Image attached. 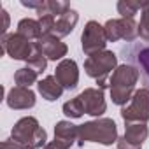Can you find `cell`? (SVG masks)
I'll use <instances>...</instances> for the list:
<instances>
[{"label": "cell", "instance_id": "cell-5", "mask_svg": "<svg viewBox=\"0 0 149 149\" xmlns=\"http://www.w3.org/2000/svg\"><path fill=\"white\" fill-rule=\"evenodd\" d=\"M121 118L125 125L149 121V88H140L135 91L130 104L121 107Z\"/></svg>", "mask_w": 149, "mask_h": 149}, {"label": "cell", "instance_id": "cell-19", "mask_svg": "<svg viewBox=\"0 0 149 149\" xmlns=\"http://www.w3.org/2000/svg\"><path fill=\"white\" fill-rule=\"evenodd\" d=\"M14 83L16 86H23V88H30L32 84L39 83V74L28 67H21L16 70L14 74Z\"/></svg>", "mask_w": 149, "mask_h": 149}, {"label": "cell", "instance_id": "cell-3", "mask_svg": "<svg viewBox=\"0 0 149 149\" xmlns=\"http://www.w3.org/2000/svg\"><path fill=\"white\" fill-rule=\"evenodd\" d=\"M118 68V54L105 49L100 53H95L91 56H88L84 60V70L86 74L97 81L100 90L109 88L111 83V76L114 74V70Z\"/></svg>", "mask_w": 149, "mask_h": 149}, {"label": "cell", "instance_id": "cell-28", "mask_svg": "<svg viewBox=\"0 0 149 149\" xmlns=\"http://www.w3.org/2000/svg\"><path fill=\"white\" fill-rule=\"evenodd\" d=\"M116 149H142V147H139V146H133V144H130V142H126L123 137H119L118 139V142H116Z\"/></svg>", "mask_w": 149, "mask_h": 149}, {"label": "cell", "instance_id": "cell-2", "mask_svg": "<svg viewBox=\"0 0 149 149\" xmlns=\"http://www.w3.org/2000/svg\"><path fill=\"white\" fill-rule=\"evenodd\" d=\"M118 126L111 118H97L77 126V146H84V142L112 146L118 142Z\"/></svg>", "mask_w": 149, "mask_h": 149}, {"label": "cell", "instance_id": "cell-9", "mask_svg": "<svg viewBox=\"0 0 149 149\" xmlns=\"http://www.w3.org/2000/svg\"><path fill=\"white\" fill-rule=\"evenodd\" d=\"M35 51L40 53L42 56H46L51 61H58V60L61 61V60H65V56L68 53V47L56 35H44L39 40H35Z\"/></svg>", "mask_w": 149, "mask_h": 149}, {"label": "cell", "instance_id": "cell-1", "mask_svg": "<svg viewBox=\"0 0 149 149\" xmlns=\"http://www.w3.org/2000/svg\"><path fill=\"white\" fill-rule=\"evenodd\" d=\"M139 77H140V72L137 67H133L130 63L118 65V68L111 76V83H109L112 104H116L119 107H125L126 104H130L132 97L137 91L135 84H137Z\"/></svg>", "mask_w": 149, "mask_h": 149}, {"label": "cell", "instance_id": "cell-27", "mask_svg": "<svg viewBox=\"0 0 149 149\" xmlns=\"http://www.w3.org/2000/svg\"><path fill=\"white\" fill-rule=\"evenodd\" d=\"M0 14H2V37L4 35H7V30H9V23H11V19H9V13L6 11V9H0Z\"/></svg>", "mask_w": 149, "mask_h": 149}, {"label": "cell", "instance_id": "cell-20", "mask_svg": "<svg viewBox=\"0 0 149 149\" xmlns=\"http://www.w3.org/2000/svg\"><path fill=\"white\" fill-rule=\"evenodd\" d=\"M132 58L139 65V72H142V76L146 81H149V46H140L132 53Z\"/></svg>", "mask_w": 149, "mask_h": 149}, {"label": "cell", "instance_id": "cell-21", "mask_svg": "<svg viewBox=\"0 0 149 149\" xmlns=\"http://www.w3.org/2000/svg\"><path fill=\"white\" fill-rule=\"evenodd\" d=\"M63 114L67 118H70V119H79V118H83L86 114L84 112V107H83V104L79 100V97L70 98V100H67L63 104Z\"/></svg>", "mask_w": 149, "mask_h": 149}, {"label": "cell", "instance_id": "cell-22", "mask_svg": "<svg viewBox=\"0 0 149 149\" xmlns=\"http://www.w3.org/2000/svg\"><path fill=\"white\" fill-rule=\"evenodd\" d=\"M139 37L146 42H149V0L142 2L140 11V21H139Z\"/></svg>", "mask_w": 149, "mask_h": 149}, {"label": "cell", "instance_id": "cell-6", "mask_svg": "<svg viewBox=\"0 0 149 149\" xmlns=\"http://www.w3.org/2000/svg\"><path fill=\"white\" fill-rule=\"evenodd\" d=\"M104 30H105L107 42H118V40L133 42L139 37V23L135 21V18L107 19L104 25Z\"/></svg>", "mask_w": 149, "mask_h": 149}, {"label": "cell", "instance_id": "cell-18", "mask_svg": "<svg viewBox=\"0 0 149 149\" xmlns=\"http://www.w3.org/2000/svg\"><path fill=\"white\" fill-rule=\"evenodd\" d=\"M67 11H70V4L65 2V0H44V6L37 11L39 16H44V14H51L54 18H60L63 16Z\"/></svg>", "mask_w": 149, "mask_h": 149}, {"label": "cell", "instance_id": "cell-10", "mask_svg": "<svg viewBox=\"0 0 149 149\" xmlns=\"http://www.w3.org/2000/svg\"><path fill=\"white\" fill-rule=\"evenodd\" d=\"M77 97L84 107V112L93 118H100L107 111L105 95H104V90H100V88H86Z\"/></svg>", "mask_w": 149, "mask_h": 149}, {"label": "cell", "instance_id": "cell-30", "mask_svg": "<svg viewBox=\"0 0 149 149\" xmlns=\"http://www.w3.org/2000/svg\"><path fill=\"white\" fill-rule=\"evenodd\" d=\"M23 149H33V147H30V146H25V147H23Z\"/></svg>", "mask_w": 149, "mask_h": 149}, {"label": "cell", "instance_id": "cell-23", "mask_svg": "<svg viewBox=\"0 0 149 149\" xmlns=\"http://www.w3.org/2000/svg\"><path fill=\"white\" fill-rule=\"evenodd\" d=\"M121 18H133L139 11H142V2H132V0H119L116 6Z\"/></svg>", "mask_w": 149, "mask_h": 149}, {"label": "cell", "instance_id": "cell-12", "mask_svg": "<svg viewBox=\"0 0 149 149\" xmlns=\"http://www.w3.org/2000/svg\"><path fill=\"white\" fill-rule=\"evenodd\" d=\"M6 102L11 109L14 111H28L32 107H35V93L30 88H23V86H14L9 90Z\"/></svg>", "mask_w": 149, "mask_h": 149}, {"label": "cell", "instance_id": "cell-13", "mask_svg": "<svg viewBox=\"0 0 149 149\" xmlns=\"http://www.w3.org/2000/svg\"><path fill=\"white\" fill-rule=\"evenodd\" d=\"M37 90H39V93L42 95V98L47 100V102H54V100L61 98V95H63V91H65V90L60 86V83L56 81L54 76H46L44 79H40V81L37 83Z\"/></svg>", "mask_w": 149, "mask_h": 149}, {"label": "cell", "instance_id": "cell-4", "mask_svg": "<svg viewBox=\"0 0 149 149\" xmlns=\"http://www.w3.org/2000/svg\"><path fill=\"white\" fill-rule=\"evenodd\" d=\"M11 139L23 146H30L33 149H44L47 144V132L39 125L37 118L25 116L19 121H16V125L13 126Z\"/></svg>", "mask_w": 149, "mask_h": 149}, {"label": "cell", "instance_id": "cell-26", "mask_svg": "<svg viewBox=\"0 0 149 149\" xmlns=\"http://www.w3.org/2000/svg\"><path fill=\"white\" fill-rule=\"evenodd\" d=\"M21 6H23V7H28V9L39 11V9L44 6V0H21Z\"/></svg>", "mask_w": 149, "mask_h": 149}, {"label": "cell", "instance_id": "cell-14", "mask_svg": "<svg viewBox=\"0 0 149 149\" xmlns=\"http://www.w3.org/2000/svg\"><path fill=\"white\" fill-rule=\"evenodd\" d=\"M77 21H79V13H77V11H74V9L67 11V13H65L63 16L56 18V25H54V33H53V35H56L58 39H61V37H67V35H70V33L74 32V28H76Z\"/></svg>", "mask_w": 149, "mask_h": 149}, {"label": "cell", "instance_id": "cell-17", "mask_svg": "<svg viewBox=\"0 0 149 149\" xmlns=\"http://www.w3.org/2000/svg\"><path fill=\"white\" fill-rule=\"evenodd\" d=\"M18 33H21L23 37L30 39L32 42L39 40V39L42 37V32H40V25H39V19L23 18V19L18 23Z\"/></svg>", "mask_w": 149, "mask_h": 149}, {"label": "cell", "instance_id": "cell-29", "mask_svg": "<svg viewBox=\"0 0 149 149\" xmlns=\"http://www.w3.org/2000/svg\"><path fill=\"white\" fill-rule=\"evenodd\" d=\"M44 149H70V147H68L67 144H63V142H60V140H56V139H54V140L47 142Z\"/></svg>", "mask_w": 149, "mask_h": 149}, {"label": "cell", "instance_id": "cell-25", "mask_svg": "<svg viewBox=\"0 0 149 149\" xmlns=\"http://www.w3.org/2000/svg\"><path fill=\"white\" fill-rule=\"evenodd\" d=\"M39 25H40L42 37H44V35H53V33H54V25H56V18L51 16V14L39 16Z\"/></svg>", "mask_w": 149, "mask_h": 149}, {"label": "cell", "instance_id": "cell-8", "mask_svg": "<svg viewBox=\"0 0 149 149\" xmlns=\"http://www.w3.org/2000/svg\"><path fill=\"white\" fill-rule=\"evenodd\" d=\"M107 46V37H105V30L104 25H100L98 21H88L84 25V30L81 33V47L83 53L86 56H91L95 53L105 51Z\"/></svg>", "mask_w": 149, "mask_h": 149}, {"label": "cell", "instance_id": "cell-11", "mask_svg": "<svg viewBox=\"0 0 149 149\" xmlns=\"http://www.w3.org/2000/svg\"><path fill=\"white\" fill-rule=\"evenodd\" d=\"M54 77L63 90H74L79 84V67L76 60L65 58L54 68Z\"/></svg>", "mask_w": 149, "mask_h": 149}, {"label": "cell", "instance_id": "cell-16", "mask_svg": "<svg viewBox=\"0 0 149 149\" xmlns=\"http://www.w3.org/2000/svg\"><path fill=\"white\" fill-rule=\"evenodd\" d=\"M77 126L79 125H74V123H70L67 119L58 121L54 125V139L63 142V144H67L70 147L74 142L77 140Z\"/></svg>", "mask_w": 149, "mask_h": 149}, {"label": "cell", "instance_id": "cell-7", "mask_svg": "<svg viewBox=\"0 0 149 149\" xmlns=\"http://www.w3.org/2000/svg\"><path fill=\"white\" fill-rule=\"evenodd\" d=\"M0 46H2V53H7L13 60L21 61H28V58L35 53V42L23 37L18 32L4 35L0 39Z\"/></svg>", "mask_w": 149, "mask_h": 149}, {"label": "cell", "instance_id": "cell-15", "mask_svg": "<svg viewBox=\"0 0 149 149\" xmlns=\"http://www.w3.org/2000/svg\"><path fill=\"white\" fill-rule=\"evenodd\" d=\"M147 137H149V128H147L146 123H130V125L125 126L123 139L126 142L133 144V146L142 147V144L147 140Z\"/></svg>", "mask_w": 149, "mask_h": 149}, {"label": "cell", "instance_id": "cell-24", "mask_svg": "<svg viewBox=\"0 0 149 149\" xmlns=\"http://www.w3.org/2000/svg\"><path fill=\"white\" fill-rule=\"evenodd\" d=\"M47 61H49V60H47L46 56H42L40 53H37V51H35V53L28 58L26 67H28V68H32V70H35L39 76H40V74L47 68Z\"/></svg>", "mask_w": 149, "mask_h": 149}]
</instances>
